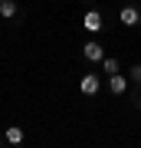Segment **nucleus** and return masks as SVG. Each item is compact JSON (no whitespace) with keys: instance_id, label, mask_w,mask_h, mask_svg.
<instances>
[{"instance_id":"nucleus-11","label":"nucleus","mask_w":141,"mask_h":148,"mask_svg":"<svg viewBox=\"0 0 141 148\" xmlns=\"http://www.w3.org/2000/svg\"><path fill=\"white\" fill-rule=\"evenodd\" d=\"M121 3H135V0H121Z\"/></svg>"},{"instance_id":"nucleus-9","label":"nucleus","mask_w":141,"mask_h":148,"mask_svg":"<svg viewBox=\"0 0 141 148\" xmlns=\"http://www.w3.org/2000/svg\"><path fill=\"white\" fill-rule=\"evenodd\" d=\"M128 82H135V86H141V63H135L128 69Z\"/></svg>"},{"instance_id":"nucleus-3","label":"nucleus","mask_w":141,"mask_h":148,"mask_svg":"<svg viewBox=\"0 0 141 148\" xmlns=\"http://www.w3.org/2000/svg\"><path fill=\"white\" fill-rule=\"evenodd\" d=\"M118 23H121V27H138V23H141V7L125 3V7L118 10Z\"/></svg>"},{"instance_id":"nucleus-1","label":"nucleus","mask_w":141,"mask_h":148,"mask_svg":"<svg viewBox=\"0 0 141 148\" xmlns=\"http://www.w3.org/2000/svg\"><path fill=\"white\" fill-rule=\"evenodd\" d=\"M0 20H10V23L20 27V23L26 20V13L20 10V3H16V0H0Z\"/></svg>"},{"instance_id":"nucleus-5","label":"nucleus","mask_w":141,"mask_h":148,"mask_svg":"<svg viewBox=\"0 0 141 148\" xmlns=\"http://www.w3.org/2000/svg\"><path fill=\"white\" fill-rule=\"evenodd\" d=\"M102 56H105V46L99 40H89L82 46V59H85V63H102Z\"/></svg>"},{"instance_id":"nucleus-10","label":"nucleus","mask_w":141,"mask_h":148,"mask_svg":"<svg viewBox=\"0 0 141 148\" xmlns=\"http://www.w3.org/2000/svg\"><path fill=\"white\" fill-rule=\"evenodd\" d=\"M135 109H138V112H141V92H138V99H135Z\"/></svg>"},{"instance_id":"nucleus-2","label":"nucleus","mask_w":141,"mask_h":148,"mask_svg":"<svg viewBox=\"0 0 141 148\" xmlns=\"http://www.w3.org/2000/svg\"><path fill=\"white\" fill-rule=\"evenodd\" d=\"M82 27L89 30V33H99L105 27V13L99 10V7H85V13H82Z\"/></svg>"},{"instance_id":"nucleus-8","label":"nucleus","mask_w":141,"mask_h":148,"mask_svg":"<svg viewBox=\"0 0 141 148\" xmlns=\"http://www.w3.org/2000/svg\"><path fill=\"white\" fill-rule=\"evenodd\" d=\"M102 69H105V73H118V59H112V56H102Z\"/></svg>"},{"instance_id":"nucleus-13","label":"nucleus","mask_w":141,"mask_h":148,"mask_svg":"<svg viewBox=\"0 0 141 148\" xmlns=\"http://www.w3.org/2000/svg\"><path fill=\"white\" fill-rule=\"evenodd\" d=\"M0 23H3V20H0Z\"/></svg>"},{"instance_id":"nucleus-4","label":"nucleus","mask_w":141,"mask_h":148,"mask_svg":"<svg viewBox=\"0 0 141 148\" xmlns=\"http://www.w3.org/2000/svg\"><path fill=\"white\" fill-rule=\"evenodd\" d=\"M99 89H102V79H99V73H85L82 79H79V92L82 95H99Z\"/></svg>"},{"instance_id":"nucleus-12","label":"nucleus","mask_w":141,"mask_h":148,"mask_svg":"<svg viewBox=\"0 0 141 148\" xmlns=\"http://www.w3.org/2000/svg\"><path fill=\"white\" fill-rule=\"evenodd\" d=\"M82 3H92V0H82Z\"/></svg>"},{"instance_id":"nucleus-6","label":"nucleus","mask_w":141,"mask_h":148,"mask_svg":"<svg viewBox=\"0 0 141 148\" xmlns=\"http://www.w3.org/2000/svg\"><path fill=\"white\" fill-rule=\"evenodd\" d=\"M108 92L112 95H125L128 92V76L121 73V69L118 73H108Z\"/></svg>"},{"instance_id":"nucleus-7","label":"nucleus","mask_w":141,"mask_h":148,"mask_svg":"<svg viewBox=\"0 0 141 148\" xmlns=\"http://www.w3.org/2000/svg\"><path fill=\"white\" fill-rule=\"evenodd\" d=\"M3 142H7V145H23V142H26V128H23V125H7Z\"/></svg>"}]
</instances>
